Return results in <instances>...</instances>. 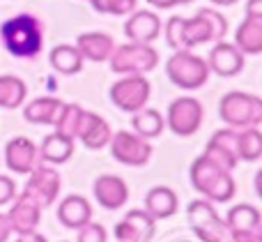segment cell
<instances>
[{"mask_svg": "<svg viewBox=\"0 0 262 242\" xmlns=\"http://www.w3.org/2000/svg\"><path fill=\"white\" fill-rule=\"evenodd\" d=\"M0 44L12 58L35 60L44 51V21L30 12L5 18L0 23Z\"/></svg>", "mask_w": 262, "mask_h": 242, "instance_id": "6da1fadb", "label": "cell"}, {"mask_svg": "<svg viewBox=\"0 0 262 242\" xmlns=\"http://www.w3.org/2000/svg\"><path fill=\"white\" fill-rule=\"evenodd\" d=\"M166 76L175 88L193 92L207 86L212 72L207 67V60L193 53V49H177L166 60Z\"/></svg>", "mask_w": 262, "mask_h": 242, "instance_id": "7a4b0ae2", "label": "cell"}, {"mask_svg": "<svg viewBox=\"0 0 262 242\" xmlns=\"http://www.w3.org/2000/svg\"><path fill=\"white\" fill-rule=\"evenodd\" d=\"M219 118L228 127H260L262 125V99L253 92L230 90L219 102Z\"/></svg>", "mask_w": 262, "mask_h": 242, "instance_id": "3957f363", "label": "cell"}, {"mask_svg": "<svg viewBox=\"0 0 262 242\" xmlns=\"http://www.w3.org/2000/svg\"><path fill=\"white\" fill-rule=\"evenodd\" d=\"M159 60H161V55L154 49V44L124 42V44H115L108 65L113 74L124 76V74H149L152 69H157Z\"/></svg>", "mask_w": 262, "mask_h": 242, "instance_id": "277c9868", "label": "cell"}, {"mask_svg": "<svg viewBox=\"0 0 262 242\" xmlns=\"http://www.w3.org/2000/svg\"><path fill=\"white\" fill-rule=\"evenodd\" d=\"M205 120V106L198 97L191 95H182L168 104V111L163 115L166 129H170L175 136L180 138H189L193 134L200 132Z\"/></svg>", "mask_w": 262, "mask_h": 242, "instance_id": "5b68a950", "label": "cell"}, {"mask_svg": "<svg viewBox=\"0 0 262 242\" xmlns=\"http://www.w3.org/2000/svg\"><path fill=\"white\" fill-rule=\"evenodd\" d=\"M186 217H189L191 231L200 242H226L228 231L223 217L219 215L216 206L209 198H193L186 208Z\"/></svg>", "mask_w": 262, "mask_h": 242, "instance_id": "8992f818", "label": "cell"}, {"mask_svg": "<svg viewBox=\"0 0 262 242\" xmlns=\"http://www.w3.org/2000/svg\"><path fill=\"white\" fill-rule=\"evenodd\" d=\"M108 97L115 109H120L122 113H136L149 104L152 83L145 74H124L108 88Z\"/></svg>", "mask_w": 262, "mask_h": 242, "instance_id": "52a82bcc", "label": "cell"}, {"mask_svg": "<svg viewBox=\"0 0 262 242\" xmlns=\"http://www.w3.org/2000/svg\"><path fill=\"white\" fill-rule=\"evenodd\" d=\"M106 148L111 150V157L115 162H120L124 166H134V169L149 164L152 152H154L152 141L138 136L131 129H118V132H113V136H111Z\"/></svg>", "mask_w": 262, "mask_h": 242, "instance_id": "ba28073f", "label": "cell"}, {"mask_svg": "<svg viewBox=\"0 0 262 242\" xmlns=\"http://www.w3.org/2000/svg\"><path fill=\"white\" fill-rule=\"evenodd\" d=\"M60 189H62V175H60V171L55 169V166L39 162V164L28 173V183H26V187H23V192L30 194L46 210V208L58 203Z\"/></svg>", "mask_w": 262, "mask_h": 242, "instance_id": "9c48e42d", "label": "cell"}, {"mask_svg": "<svg viewBox=\"0 0 262 242\" xmlns=\"http://www.w3.org/2000/svg\"><path fill=\"white\" fill-rule=\"evenodd\" d=\"M41 212L44 208L30 196V194L21 192L12 198L9 203V210L5 212L7 215V221L12 226L14 235H26V233H35L41 224Z\"/></svg>", "mask_w": 262, "mask_h": 242, "instance_id": "30bf717a", "label": "cell"}, {"mask_svg": "<svg viewBox=\"0 0 262 242\" xmlns=\"http://www.w3.org/2000/svg\"><path fill=\"white\" fill-rule=\"evenodd\" d=\"M154 235H157V219L147 215L143 208L129 210L115 224V240L118 242H152Z\"/></svg>", "mask_w": 262, "mask_h": 242, "instance_id": "8fae6325", "label": "cell"}, {"mask_svg": "<svg viewBox=\"0 0 262 242\" xmlns=\"http://www.w3.org/2000/svg\"><path fill=\"white\" fill-rule=\"evenodd\" d=\"M5 162V169L12 171L16 175H28L37 164H39V155H37V143L28 136H14L5 143V155H0Z\"/></svg>", "mask_w": 262, "mask_h": 242, "instance_id": "7c38bea8", "label": "cell"}, {"mask_svg": "<svg viewBox=\"0 0 262 242\" xmlns=\"http://www.w3.org/2000/svg\"><path fill=\"white\" fill-rule=\"evenodd\" d=\"M92 196H95L97 206H101L104 210H122L129 203V185L120 175L104 173L92 183Z\"/></svg>", "mask_w": 262, "mask_h": 242, "instance_id": "4fadbf2b", "label": "cell"}, {"mask_svg": "<svg viewBox=\"0 0 262 242\" xmlns=\"http://www.w3.org/2000/svg\"><path fill=\"white\" fill-rule=\"evenodd\" d=\"M205 60H207L209 72L223 78H232L237 74H242V69L246 65V55L232 42H226V39L214 42L212 51H209V55Z\"/></svg>", "mask_w": 262, "mask_h": 242, "instance_id": "5bb4252c", "label": "cell"}, {"mask_svg": "<svg viewBox=\"0 0 262 242\" xmlns=\"http://www.w3.org/2000/svg\"><path fill=\"white\" fill-rule=\"evenodd\" d=\"M161 16L152 9H134L127 14L124 21V35L129 42H140V44H154L161 35Z\"/></svg>", "mask_w": 262, "mask_h": 242, "instance_id": "9a60e30c", "label": "cell"}, {"mask_svg": "<svg viewBox=\"0 0 262 242\" xmlns=\"http://www.w3.org/2000/svg\"><path fill=\"white\" fill-rule=\"evenodd\" d=\"M111 136H113V127L108 125V120L104 115L88 109L83 111V118L76 134V141H81L83 148H88V150H104L108 146Z\"/></svg>", "mask_w": 262, "mask_h": 242, "instance_id": "2e32d148", "label": "cell"}, {"mask_svg": "<svg viewBox=\"0 0 262 242\" xmlns=\"http://www.w3.org/2000/svg\"><path fill=\"white\" fill-rule=\"evenodd\" d=\"M55 217L64 229L78 231L81 226H85L88 221H92L95 208H92L90 198H85L83 194H69V196L60 198V203H55Z\"/></svg>", "mask_w": 262, "mask_h": 242, "instance_id": "e0dca14e", "label": "cell"}, {"mask_svg": "<svg viewBox=\"0 0 262 242\" xmlns=\"http://www.w3.org/2000/svg\"><path fill=\"white\" fill-rule=\"evenodd\" d=\"M143 210L147 212V215H152L157 221L170 219V217L177 215V210H180V196H177V192L172 187H168V185H157V187H152L145 194Z\"/></svg>", "mask_w": 262, "mask_h": 242, "instance_id": "ac0fdd59", "label": "cell"}, {"mask_svg": "<svg viewBox=\"0 0 262 242\" xmlns=\"http://www.w3.org/2000/svg\"><path fill=\"white\" fill-rule=\"evenodd\" d=\"M76 49L81 51L83 60L90 63H108L111 53L115 49V39L108 32L101 30H90V32H81L76 37Z\"/></svg>", "mask_w": 262, "mask_h": 242, "instance_id": "d6986e66", "label": "cell"}, {"mask_svg": "<svg viewBox=\"0 0 262 242\" xmlns=\"http://www.w3.org/2000/svg\"><path fill=\"white\" fill-rule=\"evenodd\" d=\"M76 152V141L69 136H62L58 132H51L49 136H44V141L37 146V155H39V162L51 166H62L67 164L69 159Z\"/></svg>", "mask_w": 262, "mask_h": 242, "instance_id": "ffe728a7", "label": "cell"}, {"mask_svg": "<svg viewBox=\"0 0 262 242\" xmlns=\"http://www.w3.org/2000/svg\"><path fill=\"white\" fill-rule=\"evenodd\" d=\"M64 102L60 97L53 95H44V97H35L23 106V120L30 125H41V127H53L58 113L62 109Z\"/></svg>", "mask_w": 262, "mask_h": 242, "instance_id": "44dd1931", "label": "cell"}, {"mask_svg": "<svg viewBox=\"0 0 262 242\" xmlns=\"http://www.w3.org/2000/svg\"><path fill=\"white\" fill-rule=\"evenodd\" d=\"M226 231H251V233H262V212L251 203H237L230 206L223 217Z\"/></svg>", "mask_w": 262, "mask_h": 242, "instance_id": "7402d4cb", "label": "cell"}, {"mask_svg": "<svg viewBox=\"0 0 262 242\" xmlns=\"http://www.w3.org/2000/svg\"><path fill=\"white\" fill-rule=\"evenodd\" d=\"M83 55L76 49V44H58L51 49L49 53V65L55 74L60 76H74V74L83 72Z\"/></svg>", "mask_w": 262, "mask_h": 242, "instance_id": "603a6c76", "label": "cell"}, {"mask_svg": "<svg viewBox=\"0 0 262 242\" xmlns=\"http://www.w3.org/2000/svg\"><path fill=\"white\" fill-rule=\"evenodd\" d=\"M131 132H136L138 136L147 138V141H154L159 138L163 132H166V123H163V113L152 106H143L140 111L131 113Z\"/></svg>", "mask_w": 262, "mask_h": 242, "instance_id": "cb8c5ba5", "label": "cell"}, {"mask_svg": "<svg viewBox=\"0 0 262 242\" xmlns=\"http://www.w3.org/2000/svg\"><path fill=\"white\" fill-rule=\"evenodd\" d=\"M232 44L244 55H260L262 53V21L260 18L244 16V21L235 30V42Z\"/></svg>", "mask_w": 262, "mask_h": 242, "instance_id": "d4e9b609", "label": "cell"}, {"mask_svg": "<svg viewBox=\"0 0 262 242\" xmlns=\"http://www.w3.org/2000/svg\"><path fill=\"white\" fill-rule=\"evenodd\" d=\"M262 157V132L260 127L237 129V159L255 164Z\"/></svg>", "mask_w": 262, "mask_h": 242, "instance_id": "484cf974", "label": "cell"}, {"mask_svg": "<svg viewBox=\"0 0 262 242\" xmlns=\"http://www.w3.org/2000/svg\"><path fill=\"white\" fill-rule=\"evenodd\" d=\"M28 97V86L23 78L14 76V74H3L0 76V109H21L23 102Z\"/></svg>", "mask_w": 262, "mask_h": 242, "instance_id": "4316f807", "label": "cell"}, {"mask_svg": "<svg viewBox=\"0 0 262 242\" xmlns=\"http://www.w3.org/2000/svg\"><path fill=\"white\" fill-rule=\"evenodd\" d=\"M237 194V183L232 178V171H219L214 175V180L203 189L200 196L209 198L214 206H223V203H230Z\"/></svg>", "mask_w": 262, "mask_h": 242, "instance_id": "83f0119b", "label": "cell"}, {"mask_svg": "<svg viewBox=\"0 0 262 242\" xmlns=\"http://www.w3.org/2000/svg\"><path fill=\"white\" fill-rule=\"evenodd\" d=\"M207 42H212V30H209V23L205 21V16L195 14L191 18H184V23H182V46L195 49V46H203Z\"/></svg>", "mask_w": 262, "mask_h": 242, "instance_id": "f1b7e54d", "label": "cell"}, {"mask_svg": "<svg viewBox=\"0 0 262 242\" xmlns=\"http://www.w3.org/2000/svg\"><path fill=\"white\" fill-rule=\"evenodd\" d=\"M83 106L76 104V102H64L62 109L58 113V120H55L53 129L62 136H69L76 141V134H78V125H81V118H83Z\"/></svg>", "mask_w": 262, "mask_h": 242, "instance_id": "f546056e", "label": "cell"}, {"mask_svg": "<svg viewBox=\"0 0 262 242\" xmlns=\"http://www.w3.org/2000/svg\"><path fill=\"white\" fill-rule=\"evenodd\" d=\"M219 171H223V169H219V166L214 164V162L209 159L207 155H200V157H195V159H193V164H191V169H189V180H191V187H193L198 194H203V189L207 187L209 183H212V180H214V175H216Z\"/></svg>", "mask_w": 262, "mask_h": 242, "instance_id": "4dcf8cb0", "label": "cell"}, {"mask_svg": "<svg viewBox=\"0 0 262 242\" xmlns=\"http://www.w3.org/2000/svg\"><path fill=\"white\" fill-rule=\"evenodd\" d=\"M203 155H207L209 159L223 171H235L237 164H239V159H237L235 152L228 150V148H223V146H219V143H212V141H207Z\"/></svg>", "mask_w": 262, "mask_h": 242, "instance_id": "1f68e13d", "label": "cell"}, {"mask_svg": "<svg viewBox=\"0 0 262 242\" xmlns=\"http://www.w3.org/2000/svg\"><path fill=\"white\" fill-rule=\"evenodd\" d=\"M92 9L99 14H108V16H127L136 9L138 0H88Z\"/></svg>", "mask_w": 262, "mask_h": 242, "instance_id": "d6a6232c", "label": "cell"}, {"mask_svg": "<svg viewBox=\"0 0 262 242\" xmlns=\"http://www.w3.org/2000/svg\"><path fill=\"white\" fill-rule=\"evenodd\" d=\"M198 14H200V16H205V21L209 23V30H212V42L226 39L228 28H230V26H228V18L223 16L216 7H203V9H198Z\"/></svg>", "mask_w": 262, "mask_h": 242, "instance_id": "836d02e7", "label": "cell"}, {"mask_svg": "<svg viewBox=\"0 0 262 242\" xmlns=\"http://www.w3.org/2000/svg\"><path fill=\"white\" fill-rule=\"evenodd\" d=\"M182 23H184V16L175 14V16H170L161 26V35L166 37V44L170 46L172 51L184 49V46H182Z\"/></svg>", "mask_w": 262, "mask_h": 242, "instance_id": "e575fe53", "label": "cell"}, {"mask_svg": "<svg viewBox=\"0 0 262 242\" xmlns=\"http://www.w3.org/2000/svg\"><path fill=\"white\" fill-rule=\"evenodd\" d=\"M74 242H108V231L97 221H88L85 226L76 231V240Z\"/></svg>", "mask_w": 262, "mask_h": 242, "instance_id": "d590c367", "label": "cell"}, {"mask_svg": "<svg viewBox=\"0 0 262 242\" xmlns=\"http://www.w3.org/2000/svg\"><path fill=\"white\" fill-rule=\"evenodd\" d=\"M16 194H18V187H16V183H14V178L0 173V206H9Z\"/></svg>", "mask_w": 262, "mask_h": 242, "instance_id": "8d00e7d4", "label": "cell"}, {"mask_svg": "<svg viewBox=\"0 0 262 242\" xmlns=\"http://www.w3.org/2000/svg\"><path fill=\"white\" fill-rule=\"evenodd\" d=\"M244 14L249 18H260L262 21V0H246Z\"/></svg>", "mask_w": 262, "mask_h": 242, "instance_id": "74e56055", "label": "cell"}, {"mask_svg": "<svg viewBox=\"0 0 262 242\" xmlns=\"http://www.w3.org/2000/svg\"><path fill=\"white\" fill-rule=\"evenodd\" d=\"M12 226H9L7 221V215L5 212H0V242H9V238H12Z\"/></svg>", "mask_w": 262, "mask_h": 242, "instance_id": "f35d334b", "label": "cell"}, {"mask_svg": "<svg viewBox=\"0 0 262 242\" xmlns=\"http://www.w3.org/2000/svg\"><path fill=\"white\" fill-rule=\"evenodd\" d=\"M16 242H49V238H46V235H41L39 231H35V233L16 235Z\"/></svg>", "mask_w": 262, "mask_h": 242, "instance_id": "ab89813d", "label": "cell"}, {"mask_svg": "<svg viewBox=\"0 0 262 242\" xmlns=\"http://www.w3.org/2000/svg\"><path fill=\"white\" fill-rule=\"evenodd\" d=\"M154 9H172L180 5V0H147Z\"/></svg>", "mask_w": 262, "mask_h": 242, "instance_id": "60d3db41", "label": "cell"}, {"mask_svg": "<svg viewBox=\"0 0 262 242\" xmlns=\"http://www.w3.org/2000/svg\"><path fill=\"white\" fill-rule=\"evenodd\" d=\"M209 3H212L214 7H230V5L239 3V0H209Z\"/></svg>", "mask_w": 262, "mask_h": 242, "instance_id": "b9f144b4", "label": "cell"}, {"mask_svg": "<svg viewBox=\"0 0 262 242\" xmlns=\"http://www.w3.org/2000/svg\"><path fill=\"white\" fill-rule=\"evenodd\" d=\"M189 3H193V0H180V5H189Z\"/></svg>", "mask_w": 262, "mask_h": 242, "instance_id": "7bdbcfd3", "label": "cell"}, {"mask_svg": "<svg viewBox=\"0 0 262 242\" xmlns=\"http://www.w3.org/2000/svg\"><path fill=\"white\" fill-rule=\"evenodd\" d=\"M180 242H189V240H180Z\"/></svg>", "mask_w": 262, "mask_h": 242, "instance_id": "ee69618b", "label": "cell"}, {"mask_svg": "<svg viewBox=\"0 0 262 242\" xmlns=\"http://www.w3.org/2000/svg\"><path fill=\"white\" fill-rule=\"evenodd\" d=\"M0 164H3V157H0Z\"/></svg>", "mask_w": 262, "mask_h": 242, "instance_id": "f6af8a7d", "label": "cell"}]
</instances>
